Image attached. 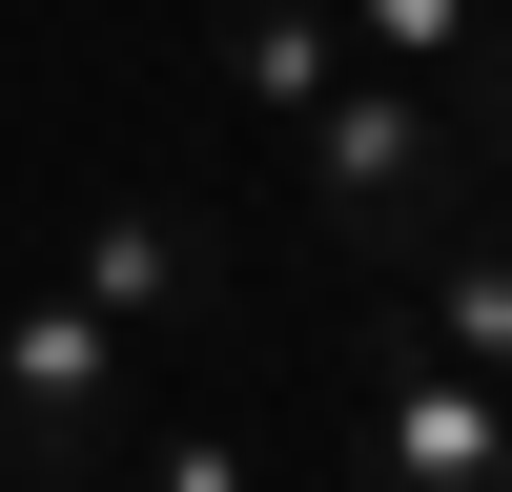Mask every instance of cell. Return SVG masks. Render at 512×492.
Listing matches in <instances>:
<instances>
[{
  "instance_id": "cell-5",
  "label": "cell",
  "mask_w": 512,
  "mask_h": 492,
  "mask_svg": "<svg viewBox=\"0 0 512 492\" xmlns=\"http://www.w3.org/2000/svg\"><path fill=\"white\" fill-rule=\"evenodd\" d=\"M328 82H349V21L328 0H226V103L246 123H308Z\"/></svg>"
},
{
  "instance_id": "cell-7",
  "label": "cell",
  "mask_w": 512,
  "mask_h": 492,
  "mask_svg": "<svg viewBox=\"0 0 512 492\" xmlns=\"http://www.w3.org/2000/svg\"><path fill=\"white\" fill-rule=\"evenodd\" d=\"M328 21H349V62H390V82H451L492 41V0H328Z\"/></svg>"
},
{
  "instance_id": "cell-2",
  "label": "cell",
  "mask_w": 512,
  "mask_h": 492,
  "mask_svg": "<svg viewBox=\"0 0 512 492\" xmlns=\"http://www.w3.org/2000/svg\"><path fill=\"white\" fill-rule=\"evenodd\" d=\"M369 492H512V390L431 328H369Z\"/></svg>"
},
{
  "instance_id": "cell-9",
  "label": "cell",
  "mask_w": 512,
  "mask_h": 492,
  "mask_svg": "<svg viewBox=\"0 0 512 492\" xmlns=\"http://www.w3.org/2000/svg\"><path fill=\"white\" fill-rule=\"evenodd\" d=\"M451 123H472V144L512 164V41H472V103H451Z\"/></svg>"
},
{
  "instance_id": "cell-1",
  "label": "cell",
  "mask_w": 512,
  "mask_h": 492,
  "mask_svg": "<svg viewBox=\"0 0 512 492\" xmlns=\"http://www.w3.org/2000/svg\"><path fill=\"white\" fill-rule=\"evenodd\" d=\"M287 185H308V226L349 246V267H431L451 226L492 205V164H472V123H451V82H390V62H349L308 123H287Z\"/></svg>"
},
{
  "instance_id": "cell-4",
  "label": "cell",
  "mask_w": 512,
  "mask_h": 492,
  "mask_svg": "<svg viewBox=\"0 0 512 492\" xmlns=\"http://www.w3.org/2000/svg\"><path fill=\"white\" fill-rule=\"evenodd\" d=\"M62 287H82L103 328H164V308H205V205H103Z\"/></svg>"
},
{
  "instance_id": "cell-6",
  "label": "cell",
  "mask_w": 512,
  "mask_h": 492,
  "mask_svg": "<svg viewBox=\"0 0 512 492\" xmlns=\"http://www.w3.org/2000/svg\"><path fill=\"white\" fill-rule=\"evenodd\" d=\"M410 328H431L451 369H492V390H512V226H492V205L431 246V267H410Z\"/></svg>"
},
{
  "instance_id": "cell-10",
  "label": "cell",
  "mask_w": 512,
  "mask_h": 492,
  "mask_svg": "<svg viewBox=\"0 0 512 492\" xmlns=\"http://www.w3.org/2000/svg\"><path fill=\"white\" fill-rule=\"evenodd\" d=\"M492 226H512V164H492Z\"/></svg>"
},
{
  "instance_id": "cell-8",
  "label": "cell",
  "mask_w": 512,
  "mask_h": 492,
  "mask_svg": "<svg viewBox=\"0 0 512 492\" xmlns=\"http://www.w3.org/2000/svg\"><path fill=\"white\" fill-rule=\"evenodd\" d=\"M144 492H246V431H205V410H185V431H164V472Z\"/></svg>"
},
{
  "instance_id": "cell-3",
  "label": "cell",
  "mask_w": 512,
  "mask_h": 492,
  "mask_svg": "<svg viewBox=\"0 0 512 492\" xmlns=\"http://www.w3.org/2000/svg\"><path fill=\"white\" fill-rule=\"evenodd\" d=\"M123 349H144V328H103L82 287H21V308H0V451H21V472H82L103 410H123Z\"/></svg>"
}]
</instances>
